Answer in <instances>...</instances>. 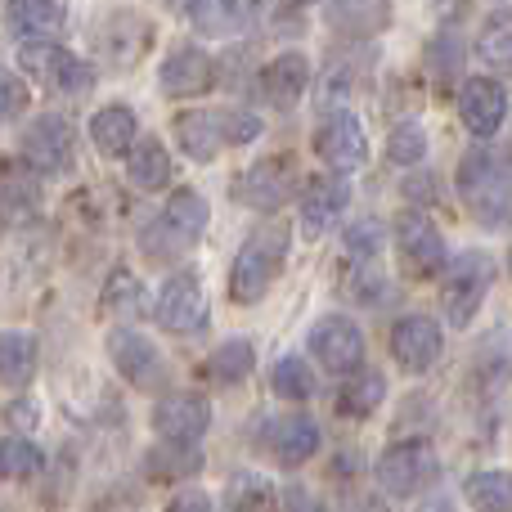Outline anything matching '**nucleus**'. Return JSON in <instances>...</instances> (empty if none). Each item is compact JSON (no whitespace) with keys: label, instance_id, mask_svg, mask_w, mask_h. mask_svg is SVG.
I'll use <instances>...</instances> for the list:
<instances>
[{"label":"nucleus","instance_id":"f257e3e1","mask_svg":"<svg viewBox=\"0 0 512 512\" xmlns=\"http://www.w3.org/2000/svg\"><path fill=\"white\" fill-rule=\"evenodd\" d=\"M459 198L481 225L512 221V158L495 149H472L459 162Z\"/></svg>","mask_w":512,"mask_h":512},{"label":"nucleus","instance_id":"f03ea898","mask_svg":"<svg viewBox=\"0 0 512 512\" xmlns=\"http://www.w3.org/2000/svg\"><path fill=\"white\" fill-rule=\"evenodd\" d=\"M288 243H292L288 225H261L256 234H248V243L230 265V297L239 306H256L274 288L283 261H288Z\"/></svg>","mask_w":512,"mask_h":512},{"label":"nucleus","instance_id":"7ed1b4c3","mask_svg":"<svg viewBox=\"0 0 512 512\" xmlns=\"http://www.w3.org/2000/svg\"><path fill=\"white\" fill-rule=\"evenodd\" d=\"M207 221H212V212H207L203 194H198V189H176V194L167 198V207L149 221L140 243H144V252H149V261H176V256H185L203 239Z\"/></svg>","mask_w":512,"mask_h":512},{"label":"nucleus","instance_id":"20e7f679","mask_svg":"<svg viewBox=\"0 0 512 512\" xmlns=\"http://www.w3.org/2000/svg\"><path fill=\"white\" fill-rule=\"evenodd\" d=\"M18 68L36 81V86L54 90V95H90L95 86V68L86 59H77L72 50H63L59 41H23L18 45Z\"/></svg>","mask_w":512,"mask_h":512},{"label":"nucleus","instance_id":"39448f33","mask_svg":"<svg viewBox=\"0 0 512 512\" xmlns=\"http://www.w3.org/2000/svg\"><path fill=\"white\" fill-rule=\"evenodd\" d=\"M490 283H495V261L486 252H463L441 274V310L454 328H468L477 319L481 301H486Z\"/></svg>","mask_w":512,"mask_h":512},{"label":"nucleus","instance_id":"423d86ee","mask_svg":"<svg viewBox=\"0 0 512 512\" xmlns=\"http://www.w3.org/2000/svg\"><path fill=\"white\" fill-rule=\"evenodd\" d=\"M391 239H396L400 270L409 279H436V274L450 270V256H445V239L423 212H400L391 225Z\"/></svg>","mask_w":512,"mask_h":512},{"label":"nucleus","instance_id":"0eeeda50","mask_svg":"<svg viewBox=\"0 0 512 512\" xmlns=\"http://www.w3.org/2000/svg\"><path fill=\"white\" fill-rule=\"evenodd\" d=\"M378 486L387 490L391 499H409L418 490H427L436 481V454L427 441H396L382 450L378 468H373Z\"/></svg>","mask_w":512,"mask_h":512},{"label":"nucleus","instance_id":"6e6552de","mask_svg":"<svg viewBox=\"0 0 512 512\" xmlns=\"http://www.w3.org/2000/svg\"><path fill=\"white\" fill-rule=\"evenodd\" d=\"M315 153L333 167V176H351L369 162V135L351 108H333L315 126Z\"/></svg>","mask_w":512,"mask_h":512},{"label":"nucleus","instance_id":"1a4fd4ad","mask_svg":"<svg viewBox=\"0 0 512 512\" xmlns=\"http://www.w3.org/2000/svg\"><path fill=\"white\" fill-rule=\"evenodd\" d=\"M72 126L59 113H41L23 131V162L36 176H63L72 167Z\"/></svg>","mask_w":512,"mask_h":512},{"label":"nucleus","instance_id":"9d476101","mask_svg":"<svg viewBox=\"0 0 512 512\" xmlns=\"http://www.w3.org/2000/svg\"><path fill=\"white\" fill-rule=\"evenodd\" d=\"M153 319L162 333H194L207 319V301H203V283L194 270H176L162 283L158 301H153Z\"/></svg>","mask_w":512,"mask_h":512},{"label":"nucleus","instance_id":"9b49d317","mask_svg":"<svg viewBox=\"0 0 512 512\" xmlns=\"http://www.w3.org/2000/svg\"><path fill=\"white\" fill-rule=\"evenodd\" d=\"M297 194V162L288 153L261 158L256 167H248V176L239 180V203L252 212H279L288 198Z\"/></svg>","mask_w":512,"mask_h":512},{"label":"nucleus","instance_id":"f8f14e48","mask_svg":"<svg viewBox=\"0 0 512 512\" xmlns=\"http://www.w3.org/2000/svg\"><path fill=\"white\" fill-rule=\"evenodd\" d=\"M310 351L328 373H355L364 364V333L351 315H324L310 328Z\"/></svg>","mask_w":512,"mask_h":512},{"label":"nucleus","instance_id":"ddd939ff","mask_svg":"<svg viewBox=\"0 0 512 512\" xmlns=\"http://www.w3.org/2000/svg\"><path fill=\"white\" fill-rule=\"evenodd\" d=\"M153 427L171 445H198L207 436V427H212V409L194 391H171V396H162L153 405Z\"/></svg>","mask_w":512,"mask_h":512},{"label":"nucleus","instance_id":"4468645a","mask_svg":"<svg viewBox=\"0 0 512 512\" xmlns=\"http://www.w3.org/2000/svg\"><path fill=\"white\" fill-rule=\"evenodd\" d=\"M445 355V333L432 315H405L391 328V360L409 373H427Z\"/></svg>","mask_w":512,"mask_h":512},{"label":"nucleus","instance_id":"2eb2a0df","mask_svg":"<svg viewBox=\"0 0 512 512\" xmlns=\"http://www.w3.org/2000/svg\"><path fill=\"white\" fill-rule=\"evenodd\" d=\"M459 117L468 126V135L490 140V135H499V126L508 117V90L495 77H468L459 86Z\"/></svg>","mask_w":512,"mask_h":512},{"label":"nucleus","instance_id":"dca6fc26","mask_svg":"<svg viewBox=\"0 0 512 512\" xmlns=\"http://www.w3.org/2000/svg\"><path fill=\"white\" fill-rule=\"evenodd\" d=\"M216 81V63L207 50L198 45H176V50L162 59L158 68V86L167 99H194V95H207V86Z\"/></svg>","mask_w":512,"mask_h":512},{"label":"nucleus","instance_id":"f3484780","mask_svg":"<svg viewBox=\"0 0 512 512\" xmlns=\"http://www.w3.org/2000/svg\"><path fill=\"white\" fill-rule=\"evenodd\" d=\"M108 360L117 364L126 382L135 387H158L162 378V360H158V346L140 333V328H113L108 333Z\"/></svg>","mask_w":512,"mask_h":512},{"label":"nucleus","instance_id":"a211bd4d","mask_svg":"<svg viewBox=\"0 0 512 512\" xmlns=\"http://www.w3.org/2000/svg\"><path fill=\"white\" fill-rule=\"evenodd\" d=\"M346 203H351V189H346L342 176H315L301 189V230L310 239L328 234L337 225V216L346 212Z\"/></svg>","mask_w":512,"mask_h":512},{"label":"nucleus","instance_id":"6ab92c4d","mask_svg":"<svg viewBox=\"0 0 512 512\" xmlns=\"http://www.w3.org/2000/svg\"><path fill=\"white\" fill-rule=\"evenodd\" d=\"M153 32H149V18H140L135 9H117V14L104 18L99 27V50L117 63V68H131L144 50H149Z\"/></svg>","mask_w":512,"mask_h":512},{"label":"nucleus","instance_id":"aec40b11","mask_svg":"<svg viewBox=\"0 0 512 512\" xmlns=\"http://www.w3.org/2000/svg\"><path fill=\"white\" fill-rule=\"evenodd\" d=\"M310 86V59L301 50H283L274 54L261 68V95L270 99L274 108H292Z\"/></svg>","mask_w":512,"mask_h":512},{"label":"nucleus","instance_id":"412c9836","mask_svg":"<svg viewBox=\"0 0 512 512\" xmlns=\"http://www.w3.org/2000/svg\"><path fill=\"white\" fill-rule=\"evenodd\" d=\"M90 144H95L104 158H131L135 144H140V122L126 104H104L90 117Z\"/></svg>","mask_w":512,"mask_h":512},{"label":"nucleus","instance_id":"4be33fe9","mask_svg":"<svg viewBox=\"0 0 512 512\" xmlns=\"http://www.w3.org/2000/svg\"><path fill=\"white\" fill-rule=\"evenodd\" d=\"M176 144L189 153L194 162H212L216 153L225 149V117L221 113H207V108H189V113L176 117Z\"/></svg>","mask_w":512,"mask_h":512},{"label":"nucleus","instance_id":"5701e85b","mask_svg":"<svg viewBox=\"0 0 512 512\" xmlns=\"http://www.w3.org/2000/svg\"><path fill=\"white\" fill-rule=\"evenodd\" d=\"M270 454L283 463V468H301L319 454V427L315 418L306 414H288L270 427Z\"/></svg>","mask_w":512,"mask_h":512},{"label":"nucleus","instance_id":"b1692460","mask_svg":"<svg viewBox=\"0 0 512 512\" xmlns=\"http://www.w3.org/2000/svg\"><path fill=\"white\" fill-rule=\"evenodd\" d=\"M5 23L18 41H54L63 32L59 0H5Z\"/></svg>","mask_w":512,"mask_h":512},{"label":"nucleus","instance_id":"393cba45","mask_svg":"<svg viewBox=\"0 0 512 512\" xmlns=\"http://www.w3.org/2000/svg\"><path fill=\"white\" fill-rule=\"evenodd\" d=\"M0 203H5V221L18 225L27 216H36L41 207V180L27 162H5V176H0Z\"/></svg>","mask_w":512,"mask_h":512},{"label":"nucleus","instance_id":"a878e982","mask_svg":"<svg viewBox=\"0 0 512 512\" xmlns=\"http://www.w3.org/2000/svg\"><path fill=\"white\" fill-rule=\"evenodd\" d=\"M382 400H387V378H382L378 369H355V373H346L342 391H337V414L369 418Z\"/></svg>","mask_w":512,"mask_h":512},{"label":"nucleus","instance_id":"bb28decb","mask_svg":"<svg viewBox=\"0 0 512 512\" xmlns=\"http://www.w3.org/2000/svg\"><path fill=\"white\" fill-rule=\"evenodd\" d=\"M189 18L203 36H234L256 18V0H198Z\"/></svg>","mask_w":512,"mask_h":512},{"label":"nucleus","instance_id":"cd10ccee","mask_svg":"<svg viewBox=\"0 0 512 512\" xmlns=\"http://www.w3.org/2000/svg\"><path fill=\"white\" fill-rule=\"evenodd\" d=\"M328 18L346 36H373L391 23V0H333Z\"/></svg>","mask_w":512,"mask_h":512},{"label":"nucleus","instance_id":"c85d7f7f","mask_svg":"<svg viewBox=\"0 0 512 512\" xmlns=\"http://www.w3.org/2000/svg\"><path fill=\"white\" fill-rule=\"evenodd\" d=\"M126 176H131V185L140 194H158V189L171 185V153L158 140H140L131 162H126Z\"/></svg>","mask_w":512,"mask_h":512},{"label":"nucleus","instance_id":"c756f323","mask_svg":"<svg viewBox=\"0 0 512 512\" xmlns=\"http://www.w3.org/2000/svg\"><path fill=\"white\" fill-rule=\"evenodd\" d=\"M36 364H41L36 337L32 333H5V342H0V378H5V387L23 391L27 382L36 378Z\"/></svg>","mask_w":512,"mask_h":512},{"label":"nucleus","instance_id":"7c9ffc66","mask_svg":"<svg viewBox=\"0 0 512 512\" xmlns=\"http://www.w3.org/2000/svg\"><path fill=\"white\" fill-rule=\"evenodd\" d=\"M252 364H256V346L248 337H230V342H221L207 355V378L216 387H234V382H243L252 373Z\"/></svg>","mask_w":512,"mask_h":512},{"label":"nucleus","instance_id":"2f4dec72","mask_svg":"<svg viewBox=\"0 0 512 512\" xmlns=\"http://www.w3.org/2000/svg\"><path fill=\"white\" fill-rule=\"evenodd\" d=\"M198 468H203V454H198V445H171V441H162V445H153V450L144 454V472H149V477H158V481H185V477H194Z\"/></svg>","mask_w":512,"mask_h":512},{"label":"nucleus","instance_id":"473e14b6","mask_svg":"<svg viewBox=\"0 0 512 512\" xmlns=\"http://www.w3.org/2000/svg\"><path fill=\"white\" fill-rule=\"evenodd\" d=\"M279 504H283L279 490L265 477H256V472H239V477H230V486H225V508L230 512H274Z\"/></svg>","mask_w":512,"mask_h":512},{"label":"nucleus","instance_id":"72a5a7b5","mask_svg":"<svg viewBox=\"0 0 512 512\" xmlns=\"http://www.w3.org/2000/svg\"><path fill=\"white\" fill-rule=\"evenodd\" d=\"M468 504L477 512H512V472L504 468H486L468 477Z\"/></svg>","mask_w":512,"mask_h":512},{"label":"nucleus","instance_id":"f704fd0d","mask_svg":"<svg viewBox=\"0 0 512 512\" xmlns=\"http://www.w3.org/2000/svg\"><path fill=\"white\" fill-rule=\"evenodd\" d=\"M477 54L481 63H490L499 72L512 68V9H499V14L486 18V27L477 36Z\"/></svg>","mask_w":512,"mask_h":512},{"label":"nucleus","instance_id":"c9c22d12","mask_svg":"<svg viewBox=\"0 0 512 512\" xmlns=\"http://www.w3.org/2000/svg\"><path fill=\"white\" fill-rule=\"evenodd\" d=\"M104 315H140L144 310V283L131 270H113L104 283V297H99Z\"/></svg>","mask_w":512,"mask_h":512},{"label":"nucleus","instance_id":"e433bc0d","mask_svg":"<svg viewBox=\"0 0 512 512\" xmlns=\"http://www.w3.org/2000/svg\"><path fill=\"white\" fill-rule=\"evenodd\" d=\"M270 391L279 400H310L315 396V373L306 369V360L283 355V360H274V369H270Z\"/></svg>","mask_w":512,"mask_h":512},{"label":"nucleus","instance_id":"4c0bfd02","mask_svg":"<svg viewBox=\"0 0 512 512\" xmlns=\"http://www.w3.org/2000/svg\"><path fill=\"white\" fill-rule=\"evenodd\" d=\"M0 468H5L9 481H32V477H41L45 459L32 436H5V445H0Z\"/></svg>","mask_w":512,"mask_h":512},{"label":"nucleus","instance_id":"58836bf2","mask_svg":"<svg viewBox=\"0 0 512 512\" xmlns=\"http://www.w3.org/2000/svg\"><path fill=\"white\" fill-rule=\"evenodd\" d=\"M387 158L396 167H418L427 158V131L418 122H396L387 135Z\"/></svg>","mask_w":512,"mask_h":512},{"label":"nucleus","instance_id":"ea45409f","mask_svg":"<svg viewBox=\"0 0 512 512\" xmlns=\"http://www.w3.org/2000/svg\"><path fill=\"white\" fill-rule=\"evenodd\" d=\"M225 117V140L230 144H252V140H261V117L256 113H243V108H234V113H221Z\"/></svg>","mask_w":512,"mask_h":512},{"label":"nucleus","instance_id":"a19ab883","mask_svg":"<svg viewBox=\"0 0 512 512\" xmlns=\"http://www.w3.org/2000/svg\"><path fill=\"white\" fill-rule=\"evenodd\" d=\"M378 221H360L351 234H346V256H355V261H369V256H378L382 239H378Z\"/></svg>","mask_w":512,"mask_h":512},{"label":"nucleus","instance_id":"79ce46f5","mask_svg":"<svg viewBox=\"0 0 512 512\" xmlns=\"http://www.w3.org/2000/svg\"><path fill=\"white\" fill-rule=\"evenodd\" d=\"M5 423H9V436L32 432V427H36V405H32V400H9Z\"/></svg>","mask_w":512,"mask_h":512},{"label":"nucleus","instance_id":"37998d69","mask_svg":"<svg viewBox=\"0 0 512 512\" xmlns=\"http://www.w3.org/2000/svg\"><path fill=\"white\" fill-rule=\"evenodd\" d=\"M5 122H14L18 113H23V104H27V86H23V77L18 72H5Z\"/></svg>","mask_w":512,"mask_h":512},{"label":"nucleus","instance_id":"c03bdc74","mask_svg":"<svg viewBox=\"0 0 512 512\" xmlns=\"http://www.w3.org/2000/svg\"><path fill=\"white\" fill-rule=\"evenodd\" d=\"M283 512H328V508L319 504L306 486H288L283 490Z\"/></svg>","mask_w":512,"mask_h":512},{"label":"nucleus","instance_id":"a18cd8bd","mask_svg":"<svg viewBox=\"0 0 512 512\" xmlns=\"http://www.w3.org/2000/svg\"><path fill=\"white\" fill-rule=\"evenodd\" d=\"M167 512H212V499H207L203 490H180L167 504Z\"/></svg>","mask_w":512,"mask_h":512},{"label":"nucleus","instance_id":"49530a36","mask_svg":"<svg viewBox=\"0 0 512 512\" xmlns=\"http://www.w3.org/2000/svg\"><path fill=\"white\" fill-rule=\"evenodd\" d=\"M346 512H391V508L382 504V499H351V504H346Z\"/></svg>","mask_w":512,"mask_h":512},{"label":"nucleus","instance_id":"de8ad7c7","mask_svg":"<svg viewBox=\"0 0 512 512\" xmlns=\"http://www.w3.org/2000/svg\"><path fill=\"white\" fill-rule=\"evenodd\" d=\"M414 512H454V504H450V499H445V495H432V499H427V504H418Z\"/></svg>","mask_w":512,"mask_h":512},{"label":"nucleus","instance_id":"09e8293b","mask_svg":"<svg viewBox=\"0 0 512 512\" xmlns=\"http://www.w3.org/2000/svg\"><path fill=\"white\" fill-rule=\"evenodd\" d=\"M167 5H171V9H185V14H194L198 0H167Z\"/></svg>","mask_w":512,"mask_h":512},{"label":"nucleus","instance_id":"8fccbe9b","mask_svg":"<svg viewBox=\"0 0 512 512\" xmlns=\"http://www.w3.org/2000/svg\"><path fill=\"white\" fill-rule=\"evenodd\" d=\"M283 5H319V0H283Z\"/></svg>","mask_w":512,"mask_h":512},{"label":"nucleus","instance_id":"3c124183","mask_svg":"<svg viewBox=\"0 0 512 512\" xmlns=\"http://www.w3.org/2000/svg\"><path fill=\"white\" fill-rule=\"evenodd\" d=\"M508 265H512V256H508Z\"/></svg>","mask_w":512,"mask_h":512}]
</instances>
